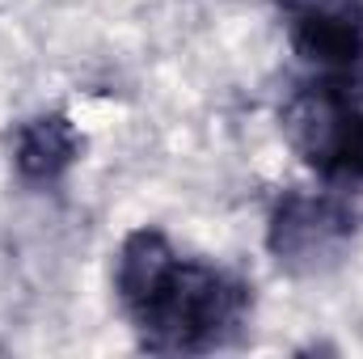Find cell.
<instances>
[{
	"instance_id": "1",
	"label": "cell",
	"mask_w": 363,
	"mask_h": 359,
	"mask_svg": "<svg viewBox=\"0 0 363 359\" xmlns=\"http://www.w3.org/2000/svg\"><path fill=\"white\" fill-rule=\"evenodd\" d=\"M114 300L148 351H211L241 330L250 287L228 270L182 258L161 228H135L114 258Z\"/></svg>"
},
{
	"instance_id": "2",
	"label": "cell",
	"mask_w": 363,
	"mask_h": 359,
	"mask_svg": "<svg viewBox=\"0 0 363 359\" xmlns=\"http://www.w3.org/2000/svg\"><path fill=\"white\" fill-rule=\"evenodd\" d=\"M363 123V89L334 77H308L283 97L279 127L291 153L325 182L351 178V157Z\"/></svg>"
},
{
	"instance_id": "3",
	"label": "cell",
	"mask_w": 363,
	"mask_h": 359,
	"mask_svg": "<svg viewBox=\"0 0 363 359\" xmlns=\"http://www.w3.org/2000/svg\"><path fill=\"white\" fill-rule=\"evenodd\" d=\"M355 237V211L347 194L291 186L271 203L267 216V250L291 275H321L330 270Z\"/></svg>"
},
{
	"instance_id": "4",
	"label": "cell",
	"mask_w": 363,
	"mask_h": 359,
	"mask_svg": "<svg viewBox=\"0 0 363 359\" xmlns=\"http://www.w3.org/2000/svg\"><path fill=\"white\" fill-rule=\"evenodd\" d=\"M274 13L313 77L363 85V0H274Z\"/></svg>"
},
{
	"instance_id": "5",
	"label": "cell",
	"mask_w": 363,
	"mask_h": 359,
	"mask_svg": "<svg viewBox=\"0 0 363 359\" xmlns=\"http://www.w3.org/2000/svg\"><path fill=\"white\" fill-rule=\"evenodd\" d=\"M81 148H85L81 127L68 114H60V110L34 114V118L17 123V131H13V165L34 186L60 182L81 161Z\"/></svg>"
}]
</instances>
